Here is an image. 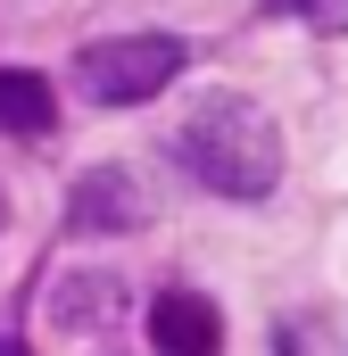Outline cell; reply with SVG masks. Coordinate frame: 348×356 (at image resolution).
<instances>
[{"mask_svg": "<svg viewBox=\"0 0 348 356\" xmlns=\"http://www.w3.org/2000/svg\"><path fill=\"white\" fill-rule=\"evenodd\" d=\"M174 158H182V175H199L216 199H265L282 182V133H274V116H265L258 99L207 91L174 124Z\"/></svg>", "mask_w": 348, "mask_h": 356, "instance_id": "cell-1", "label": "cell"}, {"mask_svg": "<svg viewBox=\"0 0 348 356\" xmlns=\"http://www.w3.org/2000/svg\"><path fill=\"white\" fill-rule=\"evenodd\" d=\"M182 75V42L174 33H108L75 58V91L91 108H141Z\"/></svg>", "mask_w": 348, "mask_h": 356, "instance_id": "cell-2", "label": "cell"}, {"mask_svg": "<svg viewBox=\"0 0 348 356\" xmlns=\"http://www.w3.org/2000/svg\"><path fill=\"white\" fill-rule=\"evenodd\" d=\"M150 340H158V356H224L216 307L199 290H158L150 298Z\"/></svg>", "mask_w": 348, "mask_h": 356, "instance_id": "cell-3", "label": "cell"}, {"mask_svg": "<svg viewBox=\"0 0 348 356\" xmlns=\"http://www.w3.org/2000/svg\"><path fill=\"white\" fill-rule=\"evenodd\" d=\"M75 232H133V224H150V207H141V182L125 175V166H91L75 182Z\"/></svg>", "mask_w": 348, "mask_h": 356, "instance_id": "cell-4", "label": "cell"}, {"mask_svg": "<svg viewBox=\"0 0 348 356\" xmlns=\"http://www.w3.org/2000/svg\"><path fill=\"white\" fill-rule=\"evenodd\" d=\"M116 307H125V282H116V273H67V282L50 290V323H58V332H108Z\"/></svg>", "mask_w": 348, "mask_h": 356, "instance_id": "cell-5", "label": "cell"}, {"mask_svg": "<svg viewBox=\"0 0 348 356\" xmlns=\"http://www.w3.org/2000/svg\"><path fill=\"white\" fill-rule=\"evenodd\" d=\"M50 124H58V91L33 67H0V133L8 141H42Z\"/></svg>", "mask_w": 348, "mask_h": 356, "instance_id": "cell-6", "label": "cell"}, {"mask_svg": "<svg viewBox=\"0 0 348 356\" xmlns=\"http://www.w3.org/2000/svg\"><path fill=\"white\" fill-rule=\"evenodd\" d=\"M307 25H324V33H348V0H290Z\"/></svg>", "mask_w": 348, "mask_h": 356, "instance_id": "cell-7", "label": "cell"}, {"mask_svg": "<svg viewBox=\"0 0 348 356\" xmlns=\"http://www.w3.org/2000/svg\"><path fill=\"white\" fill-rule=\"evenodd\" d=\"M0 224H8V207H0Z\"/></svg>", "mask_w": 348, "mask_h": 356, "instance_id": "cell-8", "label": "cell"}]
</instances>
